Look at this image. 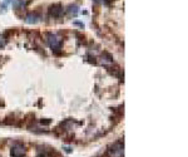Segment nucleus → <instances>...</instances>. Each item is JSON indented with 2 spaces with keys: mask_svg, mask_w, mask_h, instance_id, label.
<instances>
[{
  "mask_svg": "<svg viewBox=\"0 0 188 157\" xmlns=\"http://www.w3.org/2000/svg\"><path fill=\"white\" fill-rule=\"evenodd\" d=\"M48 39V44H49V47L54 50V52H59V49H60V47H62V42H60V39L55 35V34H48V36H47Z\"/></svg>",
  "mask_w": 188,
  "mask_h": 157,
  "instance_id": "1",
  "label": "nucleus"
},
{
  "mask_svg": "<svg viewBox=\"0 0 188 157\" xmlns=\"http://www.w3.org/2000/svg\"><path fill=\"white\" fill-rule=\"evenodd\" d=\"M11 157H24L25 153H26V150L23 145H20V143H17V145H14L11 147Z\"/></svg>",
  "mask_w": 188,
  "mask_h": 157,
  "instance_id": "2",
  "label": "nucleus"
},
{
  "mask_svg": "<svg viewBox=\"0 0 188 157\" xmlns=\"http://www.w3.org/2000/svg\"><path fill=\"white\" fill-rule=\"evenodd\" d=\"M49 13H50V15L53 18H60L63 15V6L60 4H55V5L50 6Z\"/></svg>",
  "mask_w": 188,
  "mask_h": 157,
  "instance_id": "3",
  "label": "nucleus"
},
{
  "mask_svg": "<svg viewBox=\"0 0 188 157\" xmlns=\"http://www.w3.org/2000/svg\"><path fill=\"white\" fill-rule=\"evenodd\" d=\"M123 148H124V146H123L122 142L115 143V145L112 147V150H111L112 156H114V157H122V155H123Z\"/></svg>",
  "mask_w": 188,
  "mask_h": 157,
  "instance_id": "4",
  "label": "nucleus"
},
{
  "mask_svg": "<svg viewBox=\"0 0 188 157\" xmlns=\"http://www.w3.org/2000/svg\"><path fill=\"white\" fill-rule=\"evenodd\" d=\"M39 19H40V17L34 13V14H29L28 17H26L25 21L28 23V24H35V23H38V21H39Z\"/></svg>",
  "mask_w": 188,
  "mask_h": 157,
  "instance_id": "5",
  "label": "nucleus"
},
{
  "mask_svg": "<svg viewBox=\"0 0 188 157\" xmlns=\"http://www.w3.org/2000/svg\"><path fill=\"white\" fill-rule=\"evenodd\" d=\"M25 4H26L25 0H14V2H13V6L17 8V9H21V8H24Z\"/></svg>",
  "mask_w": 188,
  "mask_h": 157,
  "instance_id": "6",
  "label": "nucleus"
},
{
  "mask_svg": "<svg viewBox=\"0 0 188 157\" xmlns=\"http://www.w3.org/2000/svg\"><path fill=\"white\" fill-rule=\"evenodd\" d=\"M68 13H69L70 15L75 17V15L78 14V6H77V5H70V6L68 8Z\"/></svg>",
  "mask_w": 188,
  "mask_h": 157,
  "instance_id": "7",
  "label": "nucleus"
},
{
  "mask_svg": "<svg viewBox=\"0 0 188 157\" xmlns=\"http://www.w3.org/2000/svg\"><path fill=\"white\" fill-rule=\"evenodd\" d=\"M5 43H6L5 36H4L3 34H0V48H3V47L5 45Z\"/></svg>",
  "mask_w": 188,
  "mask_h": 157,
  "instance_id": "8",
  "label": "nucleus"
}]
</instances>
